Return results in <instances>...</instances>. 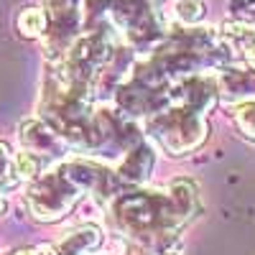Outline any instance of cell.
<instances>
[{
  "instance_id": "obj_9",
  "label": "cell",
  "mask_w": 255,
  "mask_h": 255,
  "mask_svg": "<svg viewBox=\"0 0 255 255\" xmlns=\"http://www.w3.org/2000/svg\"><path fill=\"white\" fill-rule=\"evenodd\" d=\"M102 245V227L100 225H79L61 235L56 243H49V255H95Z\"/></svg>"
},
{
  "instance_id": "obj_1",
  "label": "cell",
  "mask_w": 255,
  "mask_h": 255,
  "mask_svg": "<svg viewBox=\"0 0 255 255\" xmlns=\"http://www.w3.org/2000/svg\"><path fill=\"white\" fill-rule=\"evenodd\" d=\"M199 215V191L189 179H176L163 189L128 186L108 204L110 225L151 253H171L179 232Z\"/></svg>"
},
{
  "instance_id": "obj_16",
  "label": "cell",
  "mask_w": 255,
  "mask_h": 255,
  "mask_svg": "<svg viewBox=\"0 0 255 255\" xmlns=\"http://www.w3.org/2000/svg\"><path fill=\"white\" fill-rule=\"evenodd\" d=\"M10 255H49V250H46V245H38V248H20Z\"/></svg>"
},
{
  "instance_id": "obj_6",
  "label": "cell",
  "mask_w": 255,
  "mask_h": 255,
  "mask_svg": "<svg viewBox=\"0 0 255 255\" xmlns=\"http://www.w3.org/2000/svg\"><path fill=\"white\" fill-rule=\"evenodd\" d=\"M46 13L44 41L46 64H56L72 49V44L82 36L84 28V0H41Z\"/></svg>"
},
{
  "instance_id": "obj_18",
  "label": "cell",
  "mask_w": 255,
  "mask_h": 255,
  "mask_svg": "<svg viewBox=\"0 0 255 255\" xmlns=\"http://www.w3.org/2000/svg\"><path fill=\"white\" fill-rule=\"evenodd\" d=\"M102 255H108V253H102Z\"/></svg>"
},
{
  "instance_id": "obj_7",
  "label": "cell",
  "mask_w": 255,
  "mask_h": 255,
  "mask_svg": "<svg viewBox=\"0 0 255 255\" xmlns=\"http://www.w3.org/2000/svg\"><path fill=\"white\" fill-rule=\"evenodd\" d=\"M217 33L230 56V67L255 69V23L227 20V23H222V31Z\"/></svg>"
},
{
  "instance_id": "obj_11",
  "label": "cell",
  "mask_w": 255,
  "mask_h": 255,
  "mask_svg": "<svg viewBox=\"0 0 255 255\" xmlns=\"http://www.w3.org/2000/svg\"><path fill=\"white\" fill-rule=\"evenodd\" d=\"M15 28L23 38H41L46 31V13L44 8H23L15 18Z\"/></svg>"
},
{
  "instance_id": "obj_10",
  "label": "cell",
  "mask_w": 255,
  "mask_h": 255,
  "mask_svg": "<svg viewBox=\"0 0 255 255\" xmlns=\"http://www.w3.org/2000/svg\"><path fill=\"white\" fill-rule=\"evenodd\" d=\"M217 82H220V97H225L232 105L255 100V69L225 67L217 72Z\"/></svg>"
},
{
  "instance_id": "obj_5",
  "label": "cell",
  "mask_w": 255,
  "mask_h": 255,
  "mask_svg": "<svg viewBox=\"0 0 255 255\" xmlns=\"http://www.w3.org/2000/svg\"><path fill=\"white\" fill-rule=\"evenodd\" d=\"M18 153H15V168L20 179H38L46 174L51 166L64 161L69 145L54 128H49L41 118H28L18 128Z\"/></svg>"
},
{
  "instance_id": "obj_4",
  "label": "cell",
  "mask_w": 255,
  "mask_h": 255,
  "mask_svg": "<svg viewBox=\"0 0 255 255\" xmlns=\"http://www.w3.org/2000/svg\"><path fill=\"white\" fill-rule=\"evenodd\" d=\"M84 197V189L74 179L67 158L51 166L46 174L28 181L26 207L31 217L38 222H59L69 215Z\"/></svg>"
},
{
  "instance_id": "obj_13",
  "label": "cell",
  "mask_w": 255,
  "mask_h": 255,
  "mask_svg": "<svg viewBox=\"0 0 255 255\" xmlns=\"http://www.w3.org/2000/svg\"><path fill=\"white\" fill-rule=\"evenodd\" d=\"M20 181L18 168H15V153H10V148L5 143H0V194L15 189Z\"/></svg>"
},
{
  "instance_id": "obj_12",
  "label": "cell",
  "mask_w": 255,
  "mask_h": 255,
  "mask_svg": "<svg viewBox=\"0 0 255 255\" xmlns=\"http://www.w3.org/2000/svg\"><path fill=\"white\" fill-rule=\"evenodd\" d=\"M171 10L176 18V26H199V20L204 18L202 0H174Z\"/></svg>"
},
{
  "instance_id": "obj_8",
  "label": "cell",
  "mask_w": 255,
  "mask_h": 255,
  "mask_svg": "<svg viewBox=\"0 0 255 255\" xmlns=\"http://www.w3.org/2000/svg\"><path fill=\"white\" fill-rule=\"evenodd\" d=\"M153 166H156V148L143 138L140 143H135L123 153L120 163L115 166V176L120 186H143L151 176Z\"/></svg>"
},
{
  "instance_id": "obj_3",
  "label": "cell",
  "mask_w": 255,
  "mask_h": 255,
  "mask_svg": "<svg viewBox=\"0 0 255 255\" xmlns=\"http://www.w3.org/2000/svg\"><path fill=\"white\" fill-rule=\"evenodd\" d=\"M207 113L209 110L197 108V105L168 100V105L161 113L143 120L145 135L156 140V145L168 156H189L207 140L209 133Z\"/></svg>"
},
{
  "instance_id": "obj_17",
  "label": "cell",
  "mask_w": 255,
  "mask_h": 255,
  "mask_svg": "<svg viewBox=\"0 0 255 255\" xmlns=\"http://www.w3.org/2000/svg\"><path fill=\"white\" fill-rule=\"evenodd\" d=\"M5 209H8V202H5L3 194H0V215H5Z\"/></svg>"
},
{
  "instance_id": "obj_14",
  "label": "cell",
  "mask_w": 255,
  "mask_h": 255,
  "mask_svg": "<svg viewBox=\"0 0 255 255\" xmlns=\"http://www.w3.org/2000/svg\"><path fill=\"white\" fill-rule=\"evenodd\" d=\"M232 120L240 128V133L250 140H255V100L253 102H238L230 108Z\"/></svg>"
},
{
  "instance_id": "obj_15",
  "label": "cell",
  "mask_w": 255,
  "mask_h": 255,
  "mask_svg": "<svg viewBox=\"0 0 255 255\" xmlns=\"http://www.w3.org/2000/svg\"><path fill=\"white\" fill-rule=\"evenodd\" d=\"M227 5L235 15V20L243 23H255V0H227Z\"/></svg>"
},
{
  "instance_id": "obj_2",
  "label": "cell",
  "mask_w": 255,
  "mask_h": 255,
  "mask_svg": "<svg viewBox=\"0 0 255 255\" xmlns=\"http://www.w3.org/2000/svg\"><path fill=\"white\" fill-rule=\"evenodd\" d=\"M100 23L110 26L135 56H145L171 31L163 20V0H84V28Z\"/></svg>"
}]
</instances>
